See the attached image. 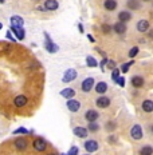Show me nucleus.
I'll return each mask as SVG.
<instances>
[{
  "mask_svg": "<svg viewBox=\"0 0 153 155\" xmlns=\"http://www.w3.org/2000/svg\"><path fill=\"white\" fill-rule=\"evenodd\" d=\"M61 95L63 98H66V99H71L75 95V91H74L73 88H65V90H62L61 91Z\"/></svg>",
  "mask_w": 153,
  "mask_h": 155,
  "instance_id": "4be33fe9",
  "label": "nucleus"
},
{
  "mask_svg": "<svg viewBox=\"0 0 153 155\" xmlns=\"http://www.w3.org/2000/svg\"><path fill=\"white\" fill-rule=\"evenodd\" d=\"M67 108L71 111V112H77L81 108V103L78 100H74V99H68L67 100Z\"/></svg>",
  "mask_w": 153,
  "mask_h": 155,
  "instance_id": "6e6552de",
  "label": "nucleus"
},
{
  "mask_svg": "<svg viewBox=\"0 0 153 155\" xmlns=\"http://www.w3.org/2000/svg\"><path fill=\"white\" fill-rule=\"evenodd\" d=\"M132 19V14L128 11H121L120 14H118V20L122 21V23H126V21H129Z\"/></svg>",
  "mask_w": 153,
  "mask_h": 155,
  "instance_id": "dca6fc26",
  "label": "nucleus"
},
{
  "mask_svg": "<svg viewBox=\"0 0 153 155\" xmlns=\"http://www.w3.org/2000/svg\"><path fill=\"white\" fill-rule=\"evenodd\" d=\"M137 30H138L140 32H146V31L149 30V21L148 20H140L138 23H137Z\"/></svg>",
  "mask_w": 153,
  "mask_h": 155,
  "instance_id": "f3484780",
  "label": "nucleus"
},
{
  "mask_svg": "<svg viewBox=\"0 0 153 155\" xmlns=\"http://www.w3.org/2000/svg\"><path fill=\"white\" fill-rule=\"evenodd\" d=\"M106 128H108V131H113L115 128V123L113 120H110V122H108V125H106Z\"/></svg>",
  "mask_w": 153,
  "mask_h": 155,
  "instance_id": "2f4dec72",
  "label": "nucleus"
},
{
  "mask_svg": "<svg viewBox=\"0 0 153 155\" xmlns=\"http://www.w3.org/2000/svg\"><path fill=\"white\" fill-rule=\"evenodd\" d=\"M151 131H152V134H153V125H152V127H151Z\"/></svg>",
  "mask_w": 153,
  "mask_h": 155,
  "instance_id": "79ce46f5",
  "label": "nucleus"
},
{
  "mask_svg": "<svg viewBox=\"0 0 153 155\" xmlns=\"http://www.w3.org/2000/svg\"><path fill=\"white\" fill-rule=\"evenodd\" d=\"M2 28H3V24H2V23H0V30H2Z\"/></svg>",
  "mask_w": 153,
  "mask_h": 155,
  "instance_id": "37998d69",
  "label": "nucleus"
},
{
  "mask_svg": "<svg viewBox=\"0 0 153 155\" xmlns=\"http://www.w3.org/2000/svg\"><path fill=\"white\" fill-rule=\"evenodd\" d=\"M104 7L108 11H114L115 8H117V2H115V0H105Z\"/></svg>",
  "mask_w": 153,
  "mask_h": 155,
  "instance_id": "6ab92c4d",
  "label": "nucleus"
},
{
  "mask_svg": "<svg viewBox=\"0 0 153 155\" xmlns=\"http://www.w3.org/2000/svg\"><path fill=\"white\" fill-rule=\"evenodd\" d=\"M99 130V125L97 122H89V126H87V131L91 132H97Z\"/></svg>",
  "mask_w": 153,
  "mask_h": 155,
  "instance_id": "a878e982",
  "label": "nucleus"
},
{
  "mask_svg": "<svg viewBox=\"0 0 153 155\" xmlns=\"http://www.w3.org/2000/svg\"><path fill=\"white\" fill-rule=\"evenodd\" d=\"M77 79V71L74 70V68H70V70H67L66 72H65L63 75V82L65 83H68V82H73V80Z\"/></svg>",
  "mask_w": 153,
  "mask_h": 155,
  "instance_id": "f03ea898",
  "label": "nucleus"
},
{
  "mask_svg": "<svg viewBox=\"0 0 153 155\" xmlns=\"http://www.w3.org/2000/svg\"><path fill=\"white\" fill-rule=\"evenodd\" d=\"M5 2V0H0V3H4Z\"/></svg>",
  "mask_w": 153,
  "mask_h": 155,
  "instance_id": "c03bdc74",
  "label": "nucleus"
},
{
  "mask_svg": "<svg viewBox=\"0 0 153 155\" xmlns=\"http://www.w3.org/2000/svg\"><path fill=\"white\" fill-rule=\"evenodd\" d=\"M74 135L78 136V138H86L89 135V131H87V128H85V127H75L74 128Z\"/></svg>",
  "mask_w": 153,
  "mask_h": 155,
  "instance_id": "2eb2a0df",
  "label": "nucleus"
},
{
  "mask_svg": "<svg viewBox=\"0 0 153 155\" xmlns=\"http://www.w3.org/2000/svg\"><path fill=\"white\" fill-rule=\"evenodd\" d=\"M95 91L98 92V94H105V92L108 91V84H106L105 82H99V83H97V86H95Z\"/></svg>",
  "mask_w": 153,
  "mask_h": 155,
  "instance_id": "5701e85b",
  "label": "nucleus"
},
{
  "mask_svg": "<svg viewBox=\"0 0 153 155\" xmlns=\"http://www.w3.org/2000/svg\"><path fill=\"white\" fill-rule=\"evenodd\" d=\"M93 86H94V79H93V78H87V79H85L82 83V91L83 92L91 91Z\"/></svg>",
  "mask_w": 153,
  "mask_h": 155,
  "instance_id": "39448f33",
  "label": "nucleus"
},
{
  "mask_svg": "<svg viewBox=\"0 0 153 155\" xmlns=\"http://www.w3.org/2000/svg\"><path fill=\"white\" fill-rule=\"evenodd\" d=\"M58 7H59V3L57 0H46L45 2V10L47 11H55L58 10Z\"/></svg>",
  "mask_w": 153,
  "mask_h": 155,
  "instance_id": "9d476101",
  "label": "nucleus"
},
{
  "mask_svg": "<svg viewBox=\"0 0 153 155\" xmlns=\"http://www.w3.org/2000/svg\"><path fill=\"white\" fill-rule=\"evenodd\" d=\"M137 54H138V47H133L129 51V54H128V55H129V58H134Z\"/></svg>",
  "mask_w": 153,
  "mask_h": 155,
  "instance_id": "c756f323",
  "label": "nucleus"
},
{
  "mask_svg": "<svg viewBox=\"0 0 153 155\" xmlns=\"http://www.w3.org/2000/svg\"><path fill=\"white\" fill-rule=\"evenodd\" d=\"M118 76H120V71H118L117 68H114V70H113V74H111V78H113V79L115 80V82H117Z\"/></svg>",
  "mask_w": 153,
  "mask_h": 155,
  "instance_id": "473e14b6",
  "label": "nucleus"
},
{
  "mask_svg": "<svg viewBox=\"0 0 153 155\" xmlns=\"http://www.w3.org/2000/svg\"><path fill=\"white\" fill-rule=\"evenodd\" d=\"M106 64H108V67L110 68V70H114V68H115V63L113 60H108V63H106Z\"/></svg>",
  "mask_w": 153,
  "mask_h": 155,
  "instance_id": "c9c22d12",
  "label": "nucleus"
},
{
  "mask_svg": "<svg viewBox=\"0 0 153 155\" xmlns=\"http://www.w3.org/2000/svg\"><path fill=\"white\" fill-rule=\"evenodd\" d=\"M10 21H11V26H14V27H23V24H24V20L20 16H12Z\"/></svg>",
  "mask_w": 153,
  "mask_h": 155,
  "instance_id": "412c9836",
  "label": "nucleus"
},
{
  "mask_svg": "<svg viewBox=\"0 0 153 155\" xmlns=\"http://www.w3.org/2000/svg\"><path fill=\"white\" fill-rule=\"evenodd\" d=\"M27 132H28L27 131V128H24V127H19V128H16L14 131V134L16 135V134H27Z\"/></svg>",
  "mask_w": 153,
  "mask_h": 155,
  "instance_id": "7c9ffc66",
  "label": "nucleus"
},
{
  "mask_svg": "<svg viewBox=\"0 0 153 155\" xmlns=\"http://www.w3.org/2000/svg\"><path fill=\"white\" fill-rule=\"evenodd\" d=\"M98 116H99V114L95 110H89L85 114V118H86L87 122H95V120L98 119Z\"/></svg>",
  "mask_w": 153,
  "mask_h": 155,
  "instance_id": "4468645a",
  "label": "nucleus"
},
{
  "mask_svg": "<svg viewBox=\"0 0 153 155\" xmlns=\"http://www.w3.org/2000/svg\"><path fill=\"white\" fill-rule=\"evenodd\" d=\"M45 35H46V49H47L48 52H57L59 49V47L54 42H51V39H50V36L47 33H45Z\"/></svg>",
  "mask_w": 153,
  "mask_h": 155,
  "instance_id": "20e7f679",
  "label": "nucleus"
},
{
  "mask_svg": "<svg viewBox=\"0 0 153 155\" xmlns=\"http://www.w3.org/2000/svg\"><path fill=\"white\" fill-rule=\"evenodd\" d=\"M85 150L87 153H94V151L98 150V143H97L95 141H87L85 142Z\"/></svg>",
  "mask_w": 153,
  "mask_h": 155,
  "instance_id": "1a4fd4ad",
  "label": "nucleus"
},
{
  "mask_svg": "<svg viewBox=\"0 0 153 155\" xmlns=\"http://www.w3.org/2000/svg\"><path fill=\"white\" fill-rule=\"evenodd\" d=\"M130 136H132L133 139H136V141L141 139L142 138V128H141V126H138V125L132 126V128H130Z\"/></svg>",
  "mask_w": 153,
  "mask_h": 155,
  "instance_id": "f257e3e1",
  "label": "nucleus"
},
{
  "mask_svg": "<svg viewBox=\"0 0 153 155\" xmlns=\"http://www.w3.org/2000/svg\"><path fill=\"white\" fill-rule=\"evenodd\" d=\"M95 104H97V107H99V108H106L110 104V99L108 96H99L95 100Z\"/></svg>",
  "mask_w": 153,
  "mask_h": 155,
  "instance_id": "0eeeda50",
  "label": "nucleus"
},
{
  "mask_svg": "<svg viewBox=\"0 0 153 155\" xmlns=\"http://www.w3.org/2000/svg\"><path fill=\"white\" fill-rule=\"evenodd\" d=\"M133 64V62H129V63H125V64H122V67H121V71L125 74V72H128L129 71V67Z\"/></svg>",
  "mask_w": 153,
  "mask_h": 155,
  "instance_id": "c85d7f7f",
  "label": "nucleus"
},
{
  "mask_svg": "<svg viewBox=\"0 0 153 155\" xmlns=\"http://www.w3.org/2000/svg\"><path fill=\"white\" fill-rule=\"evenodd\" d=\"M34 148H35L36 151H45L46 148H47V142L42 138L35 139V141H34Z\"/></svg>",
  "mask_w": 153,
  "mask_h": 155,
  "instance_id": "7ed1b4c3",
  "label": "nucleus"
},
{
  "mask_svg": "<svg viewBox=\"0 0 153 155\" xmlns=\"http://www.w3.org/2000/svg\"><path fill=\"white\" fill-rule=\"evenodd\" d=\"M86 64H87V67H95L97 66V60L93 56H87L86 58Z\"/></svg>",
  "mask_w": 153,
  "mask_h": 155,
  "instance_id": "bb28decb",
  "label": "nucleus"
},
{
  "mask_svg": "<svg viewBox=\"0 0 153 155\" xmlns=\"http://www.w3.org/2000/svg\"><path fill=\"white\" fill-rule=\"evenodd\" d=\"M153 154V147L152 146H144L140 150V155H152Z\"/></svg>",
  "mask_w": 153,
  "mask_h": 155,
  "instance_id": "b1692460",
  "label": "nucleus"
},
{
  "mask_svg": "<svg viewBox=\"0 0 153 155\" xmlns=\"http://www.w3.org/2000/svg\"><path fill=\"white\" fill-rule=\"evenodd\" d=\"M130 82H132V86H133L134 88H141L142 86H144V83H145V82H144V78L140 76V75L133 76Z\"/></svg>",
  "mask_w": 153,
  "mask_h": 155,
  "instance_id": "9b49d317",
  "label": "nucleus"
},
{
  "mask_svg": "<svg viewBox=\"0 0 153 155\" xmlns=\"http://www.w3.org/2000/svg\"><path fill=\"white\" fill-rule=\"evenodd\" d=\"M149 38L153 39V30H152V31H149Z\"/></svg>",
  "mask_w": 153,
  "mask_h": 155,
  "instance_id": "ea45409f",
  "label": "nucleus"
},
{
  "mask_svg": "<svg viewBox=\"0 0 153 155\" xmlns=\"http://www.w3.org/2000/svg\"><path fill=\"white\" fill-rule=\"evenodd\" d=\"M27 102H28V99H27V96H24V95H18L16 98H15L14 103L16 107H24L27 104Z\"/></svg>",
  "mask_w": 153,
  "mask_h": 155,
  "instance_id": "ddd939ff",
  "label": "nucleus"
},
{
  "mask_svg": "<svg viewBox=\"0 0 153 155\" xmlns=\"http://www.w3.org/2000/svg\"><path fill=\"white\" fill-rule=\"evenodd\" d=\"M106 63H108V59H104V60H101V67H104V66H106Z\"/></svg>",
  "mask_w": 153,
  "mask_h": 155,
  "instance_id": "4c0bfd02",
  "label": "nucleus"
},
{
  "mask_svg": "<svg viewBox=\"0 0 153 155\" xmlns=\"http://www.w3.org/2000/svg\"><path fill=\"white\" fill-rule=\"evenodd\" d=\"M48 155H55V154H48Z\"/></svg>",
  "mask_w": 153,
  "mask_h": 155,
  "instance_id": "49530a36",
  "label": "nucleus"
},
{
  "mask_svg": "<svg viewBox=\"0 0 153 155\" xmlns=\"http://www.w3.org/2000/svg\"><path fill=\"white\" fill-rule=\"evenodd\" d=\"M7 38L11 39V40H15V38L12 36V33H11V31H8V32H7Z\"/></svg>",
  "mask_w": 153,
  "mask_h": 155,
  "instance_id": "e433bc0d",
  "label": "nucleus"
},
{
  "mask_svg": "<svg viewBox=\"0 0 153 155\" xmlns=\"http://www.w3.org/2000/svg\"><path fill=\"white\" fill-rule=\"evenodd\" d=\"M141 107L145 112H153V100H149V99L148 100H144Z\"/></svg>",
  "mask_w": 153,
  "mask_h": 155,
  "instance_id": "a211bd4d",
  "label": "nucleus"
},
{
  "mask_svg": "<svg viewBox=\"0 0 153 155\" xmlns=\"http://www.w3.org/2000/svg\"><path fill=\"white\" fill-rule=\"evenodd\" d=\"M115 32L117 33H120V35H122V33H125L126 32V24L125 23H122V21H117V23L114 24L113 27H111Z\"/></svg>",
  "mask_w": 153,
  "mask_h": 155,
  "instance_id": "f8f14e48",
  "label": "nucleus"
},
{
  "mask_svg": "<svg viewBox=\"0 0 153 155\" xmlns=\"http://www.w3.org/2000/svg\"><path fill=\"white\" fill-rule=\"evenodd\" d=\"M126 5L130 8V10H138L140 8V2L138 0H128Z\"/></svg>",
  "mask_w": 153,
  "mask_h": 155,
  "instance_id": "393cba45",
  "label": "nucleus"
},
{
  "mask_svg": "<svg viewBox=\"0 0 153 155\" xmlns=\"http://www.w3.org/2000/svg\"><path fill=\"white\" fill-rule=\"evenodd\" d=\"M114 141H115L114 136H110V138H109V143H114Z\"/></svg>",
  "mask_w": 153,
  "mask_h": 155,
  "instance_id": "58836bf2",
  "label": "nucleus"
},
{
  "mask_svg": "<svg viewBox=\"0 0 153 155\" xmlns=\"http://www.w3.org/2000/svg\"><path fill=\"white\" fill-rule=\"evenodd\" d=\"M117 83L121 86V87H124V86H125V78H122V76H118Z\"/></svg>",
  "mask_w": 153,
  "mask_h": 155,
  "instance_id": "f704fd0d",
  "label": "nucleus"
},
{
  "mask_svg": "<svg viewBox=\"0 0 153 155\" xmlns=\"http://www.w3.org/2000/svg\"><path fill=\"white\" fill-rule=\"evenodd\" d=\"M79 31H81V32H83V27H82V24H79Z\"/></svg>",
  "mask_w": 153,
  "mask_h": 155,
  "instance_id": "a19ab883",
  "label": "nucleus"
},
{
  "mask_svg": "<svg viewBox=\"0 0 153 155\" xmlns=\"http://www.w3.org/2000/svg\"><path fill=\"white\" fill-rule=\"evenodd\" d=\"M15 147L18 148V150H26L27 148V141L23 138H19L15 141Z\"/></svg>",
  "mask_w": 153,
  "mask_h": 155,
  "instance_id": "aec40b11",
  "label": "nucleus"
},
{
  "mask_svg": "<svg viewBox=\"0 0 153 155\" xmlns=\"http://www.w3.org/2000/svg\"><path fill=\"white\" fill-rule=\"evenodd\" d=\"M67 155H78V147H75V146H74V147H71Z\"/></svg>",
  "mask_w": 153,
  "mask_h": 155,
  "instance_id": "72a5a7b5",
  "label": "nucleus"
},
{
  "mask_svg": "<svg viewBox=\"0 0 153 155\" xmlns=\"http://www.w3.org/2000/svg\"><path fill=\"white\" fill-rule=\"evenodd\" d=\"M11 31L14 32V35L16 36V39H19V40H23L24 36H26V32H24L23 27H14V26H11Z\"/></svg>",
  "mask_w": 153,
  "mask_h": 155,
  "instance_id": "423d86ee",
  "label": "nucleus"
},
{
  "mask_svg": "<svg viewBox=\"0 0 153 155\" xmlns=\"http://www.w3.org/2000/svg\"><path fill=\"white\" fill-rule=\"evenodd\" d=\"M142 2H149V0H142Z\"/></svg>",
  "mask_w": 153,
  "mask_h": 155,
  "instance_id": "a18cd8bd",
  "label": "nucleus"
},
{
  "mask_svg": "<svg viewBox=\"0 0 153 155\" xmlns=\"http://www.w3.org/2000/svg\"><path fill=\"white\" fill-rule=\"evenodd\" d=\"M102 32L105 33V35H109V33L113 31V28H111V26H109V24H102Z\"/></svg>",
  "mask_w": 153,
  "mask_h": 155,
  "instance_id": "cd10ccee",
  "label": "nucleus"
}]
</instances>
